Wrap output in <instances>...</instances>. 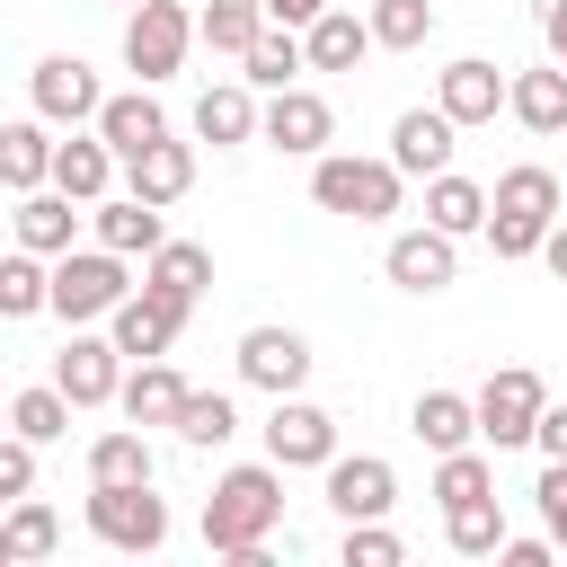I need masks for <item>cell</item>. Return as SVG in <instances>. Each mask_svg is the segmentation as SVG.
<instances>
[{"label":"cell","instance_id":"obj_1","mask_svg":"<svg viewBox=\"0 0 567 567\" xmlns=\"http://www.w3.org/2000/svg\"><path fill=\"white\" fill-rule=\"evenodd\" d=\"M284 523V461H239L213 478L204 496V549L239 558V549H266V532Z\"/></svg>","mask_w":567,"mask_h":567},{"label":"cell","instance_id":"obj_2","mask_svg":"<svg viewBox=\"0 0 567 567\" xmlns=\"http://www.w3.org/2000/svg\"><path fill=\"white\" fill-rule=\"evenodd\" d=\"M399 195H408V168H399V159H354V151H319V159H310V204H319V213L390 221Z\"/></svg>","mask_w":567,"mask_h":567},{"label":"cell","instance_id":"obj_3","mask_svg":"<svg viewBox=\"0 0 567 567\" xmlns=\"http://www.w3.org/2000/svg\"><path fill=\"white\" fill-rule=\"evenodd\" d=\"M186 44H204L186 0H133V18H124V71L133 80H151V89L177 80L186 71Z\"/></svg>","mask_w":567,"mask_h":567},{"label":"cell","instance_id":"obj_4","mask_svg":"<svg viewBox=\"0 0 567 567\" xmlns=\"http://www.w3.org/2000/svg\"><path fill=\"white\" fill-rule=\"evenodd\" d=\"M124 292H133V275H124L115 248H71V257H53V319H71V328L115 319Z\"/></svg>","mask_w":567,"mask_h":567},{"label":"cell","instance_id":"obj_5","mask_svg":"<svg viewBox=\"0 0 567 567\" xmlns=\"http://www.w3.org/2000/svg\"><path fill=\"white\" fill-rule=\"evenodd\" d=\"M89 532L106 549H124V558H151V549H168V505L151 496V478H133V487L89 478Z\"/></svg>","mask_w":567,"mask_h":567},{"label":"cell","instance_id":"obj_6","mask_svg":"<svg viewBox=\"0 0 567 567\" xmlns=\"http://www.w3.org/2000/svg\"><path fill=\"white\" fill-rule=\"evenodd\" d=\"M540 408H549V381H540L532 363H505V372L478 390V443H487V452L532 443V434H540Z\"/></svg>","mask_w":567,"mask_h":567},{"label":"cell","instance_id":"obj_7","mask_svg":"<svg viewBox=\"0 0 567 567\" xmlns=\"http://www.w3.org/2000/svg\"><path fill=\"white\" fill-rule=\"evenodd\" d=\"M27 106H35L44 124H97L106 89H97V71H89L80 53H44V62L27 71Z\"/></svg>","mask_w":567,"mask_h":567},{"label":"cell","instance_id":"obj_8","mask_svg":"<svg viewBox=\"0 0 567 567\" xmlns=\"http://www.w3.org/2000/svg\"><path fill=\"white\" fill-rule=\"evenodd\" d=\"M505 97H514V71H496L487 53H461V62H443V80H434V106H443L461 133H470V124H496Z\"/></svg>","mask_w":567,"mask_h":567},{"label":"cell","instance_id":"obj_9","mask_svg":"<svg viewBox=\"0 0 567 567\" xmlns=\"http://www.w3.org/2000/svg\"><path fill=\"white\" fill-rule=\"evenodd\" d=\"M186 310L195 301H177V292H159V284H142V292H124L115 301V319H106V337L133 354V363H151V354H168L177 346V328H186Z\"/></svg>","mask_w":567,"mask_h":567},{"label":"cell","instance_id":"obj_10","mask_svg":"<svg viewBox=\"0 0 567 567\" xmlns=\"http://www.w3.org/2000/svg\"><path fill=\"white\" fill-rule=\"evenodd\" d=\"M266 461H284V470H328V461H337V416L310 408L301 390L275 399V416H266Z\"/></svg>","mask_w":567,"mask_h":567},{"label":"cell","instance_id":"obj_11","mask_svg":"<svg viewBox=\"0 0 567 567\" xmlns=\"http://www.w3.org/2000/svg\"><path fill=\"white\" fill-rule=\"evenodd\" d=\"M257 133H266L275 151H292V159H319V151L337 142V106H328L319 89H301V80H292V89H275V97H266V124H257Z\"/></svg>","mask_w":567,"mask_h":567},{"label":"cell","instance_id":"obj_12","mask_svg":"<svg viewBox=\"0 0 567 567\" xmlns=\"http://www.w3.org/2000/svg\"><path fill=\"white\" fill-rule=\"evenodd\" d=\"M53 381H62L80 408H115V399H124V346H115V337L71 328V346L53 354Z\"/></svg>","mask_w":567,"mask_h":567},{"label":"cell","instance_id":"obj_13","mask_svg":"<svg viewBox=\"0 0 567 567\" xmlns=\"http://www.w3.org/2000/svg\"><path fill=\"white\" fill-rule=\"evenodd\" d=\"M239 381L266 390V399H292V390L310 381V346H301V328H248V337H239Z\"/></svg>","mask_w":567,"mask_h":567},{"label":"cell","instance_id":"obj_14","mask_svg":"<svg viewBox=\"0 0 567 567\" xmlns=\"http://www.w3.org/2000/svg\"><path fill=\"white\" fill-rule=\"evenodd\" d=\"M328 505H337L346 523H381V514L399 505V470H390L381 452H354V461L337 452V461H328Z\"/></svg>","mask_w":567,"mask_h":567},{"label":"cell","instance_id":"obj_15","mask_svg":"<svg viewBox=\"0 0 567 567\" xmlns=\"http://www.w3.org/2000/svg\"><path fill=\"white\" fill-rule=\"evenodd\" d=\"M381 275L399 284V292H443L452 275H461V257H452V230H399L390 248H381Z\"/></svg>","mask_w":567,"mask_h":567},{"label":"cell","instance_id":"obj_16","mask_svg":"<svg viewBox=\"0 0 567 567\" xmlns=\"http://www.w3.org/2000/svg\"><path fill=\"white\" fill-rule=\"evenodd\" d=\"M168 204H142V195H106V204H89V230H97V248H115V257H159L168 248V221H159Z\"/></svg>","mask_w":567,"mask_h":567},{"label":"cell","instance_id":"obj_17","mask_svg":"<svg viewBox=\"0 0 567 567\" xmlns=\"http://www.w3.org/2000/svg\"><path fill=\"white\" fill-rule=\"evenodd\" d=\"M452 142H461V124H452L443 106H408V115L390 124V159H399L408 177H443V168H452Z\"/></svg>","mask_w":567,"mask_h":567},{"label":"cell","instance_id":"obj_18","mask_svg":"<svg viewBox=\"0 0 567 567\" xmlns=\"http://www.w3.org/2000/svg\"><path fill=\"white\" fill-rule=\"evenodd\" d=\"M80 195H62V186H35V195H18V248H35V257H71L80 248V213H71Z\"/></svg>","mask_w":567,"mask_h":567},{"label":"cell","instance_id":"obj_19","mask_svg":"<svg viewBox=\"0 0 567 567\" xmlns=\"http://www.w3.org/2000/svg\"><path fill=\"white\" fill-rule=\"evenodd\" d=\"M186 186H195V151H186L177 133H159L151 151L124 159V195H142V204H177Z\"/></svg>","mask_w":567,"mask_h":567},{"label":"cell","instance_id":"obj_20","mask_svg":"<svg viewBox=\"0 0 567 567\" xmlns=\"http://www.w3.org/2000/svg\"><path fill=\"white\" fill-rule=\"evenodd\" d=\"M408 434L443 461V452H461V443H478V399H461V390H425L416 408H408Z\"/></svg>","mask_w":567,"mask_h":567},{"label":"cell","instance_id":"obj_21","mask_svg":"<svg viewBox=\"0 0 567 567\" xmlns=\"http://www.w3.org/2000/svg\"><path fill=\"white\" fill-rule=\"evenodd\" d=\"M301 44H310V71H354L381 35H372V18H354V9H319V18L301 27Z\"/></svg>","mask_w":567,"mask_h":567},{"label":"cell","instance_id":"obj_22","mask_svg":"<svg viewBox=\"0 0 567 567\" xmlns=\"http://www.w3.org/2000/svg\"><path fill=\"white\" fill-rule=\"evenodd\" d=\"M53 159H62V142H44V115H18V124L0 133V177H9V195L53 186Z\"/></svg>","mask_w":567,"mask_h":567},{"label":"cell","instance_id":"obj_23","mask_svg":"<svg viewBox=\"0 0 567 567\" xmlns=\"http://www.w3.org/2000/svg\"><path fill=\"white\" fill-rule=\"evenodd\" d=\"M115 168H124V159H115V142H106V133H71V142H62V159H53V186H62V195H80V204H106Z\"/></svg>","mask_w":567,"mask_h":567},{"label":"cell","instance_id":"obj_24","mask_svg":"<svg viewBox=\"0 0 567 567\" xmlns=\"http://www.w3.org/2000/svg\"><path fill=\"white\" fill-rule=\"evenodd\" d=\"M133 425H177V408H186V381H177V363L168 354H151V363H133L124 372V399H115Z\"/></svg>","mask_w":567,"mask_h":567},{"label":"cell","instance_id":"obj_25","mask_svg":"<svg viewBox=\"0 0 567 567\" xmlns=\"http://www.w3.org/2000/svg\"><path fill=\"white\" fill-rule=\"evenodd\" d=\"M62 549V514L44 496H9V523H0V567H35Z\"/></svg>","mask_w":567,"mask_h":567},{"label":"cell","instance_id":"obj_26","mask_svg":"<svg viewBox=\"0 0 567 567\" xmlns=\"http://www.w3.org/2000/svg\"><path fill=\"white\" fill-rule=\"evenodd\" d=\"M505 115L523 133H567V62H540V71H514V97Z\"/></svg>","mask_w":567,"mask_h":567},{"label":"cell","instance_id":"obj_27","mask_svg":"<svg viewBox=\"0 0 567 567\" xmlns=\"http://www.w3.org/2000/svg\"><path fill=\"white\" fill-rule=\"evenodd\" d=\"M97 133L115 142V159H133V151H151V142L168 133V115H159V97H151V80H142V89H124V97H106V106H97Z\"/></svg>","mask_w":567,"mask_h":567},{"label":"cell","instance_id":"obj_28","mask_svg":"<svg viewBox=\"0 0 567 567\" xmlns=\"http://www.w3.org/2000/svg\"><path fill=\"white\" fill-rule=\"evenodd\" d=\"M487 204H496V186H478V177H425V221L434 230H452V239H470V230H487Z\"/></svg>","mask_w":567,"mask_h":567},{"label":"cell","instance_id":"obj_29","mask_svg":"<svg viewBox=\"0 0 567 567\" xmlns=\"http://www.w3.org/2000/svg\"><path fill=\"white\" fill-rule=\"evenodd\" d=\"M257 124H266V106L248 97V80H221V89H204V97H195V133H204L213 151H221V142H248Z\"/></svg>","mask_w":567,"mask_h":567},{"label":"cell","instance_id":"obj_30","mask_svg":"<svg viewBox=\"0 0 567 567\" xmlns=\"http://www.w3.org/2000/svg\"><path fill=\"white\" fill-rule=\"evenodd\" d=\"M239 62H248L239 80L275 97V89H292V71H310V44H301V27H266V35H257V44L239 53Z\"/></svg>","mask_w":567,"mask_h":567},{"label":"cell","instance_id":"obj_31","mask_svg":"<svg viewBox=\"0 0 567 567\" xmlns=\"http://www.w3.org/2000/svg\"><path fill=\"white\" fill-rule=\"evenodd\" d=\"M443 540L461 549V558H505V505L496 496H470V505H443Z\"/></svg>","mask_w":567,"mask_h":567},{"label":"cell","instance_id":"obj_32","mask_svg":"<svg viewBox=\"0 0 567 567\" xmlns=\"http://www.w3.org/2000/svg\"><path fill=\"white\" fill-rule=\"evenodd\" d=\"M266 27H275L266 0H204V9H195V35H204L213 53H248Z\"/></svg>","mask_w":567,"mask_h":567},{"label":"cell","instance_id":"obj_33","mask_svg":"<svg viewBox=\"0 0 567 567\" xmlns=\"http://www.w3.org/2000/svg\"><path fill=\"white\" fill-rule=\"evenodd\" d=\"M35 310H53V266L35 248H18V257H0V319H35Z\"/></svg>","mask_w":567,"mask_h":567},{"label":"cell","instance_id":"obj_34","mask_svg":"<svg viewBox=\"0 0 567 567\" xmlns=\"http://www.w3.org/2000/svg\"><path fill=\"white\" fill-rule=\"evenodd\" d=\"M71 408H80V399H71L62 381L18 390V399H9V434H27V443H62V434H71Z\"/></svg>","mask_w":567,"mask_h":567},{"label":"cell","instance_id":"obj_35","mask_svg":"<svg viewBox=\"0 0 567 567\" xmlns=\"http://www.w3.org/2000/svg\"><path fill=\"white\" fill-rule=\"evenodd\" d=\"M89 478H97V487H133V478H151V443H142V425L97 434V443H89Z\"/></svg>","mask_w":567,"mask_h":567},{"label":"cell","instance_id":"obj_36","mask_svg":"<svg viewBox=\"0 0 567 567\" xmlns=\"http://www.w3.org/2000/svg\"><path fill=\"white\" fill-rule=\"evenodd\" d=\"M496 213H523V221H558V177H549L540 159L505 168V177H496Z\"/></svg>","mask_w":567,"mask_h":567},{"label":"cell","instance_id":"obj_37","mask_svg":"<svg viewBox=\"0 0 567 567\" xmlns=\"http://www.w3.org/2000/svg\"><path fill=\"white\" fill-rule=\"evenodd\" d=\"M142 284H159V292H177V301H204V284H213V248L168 239V248L151 257V275H142Z\"/></svg>","mask_w":567,"mask_h":567},{"label":"cell","instance_id":"obj_38","mask_svg":"<svg viewBox=\"0 0 567 567\" xmlns=\"http://www.w3.org/2000/svg\"><path fill=\"white\" fill-rule=\"evenodd\" d=\"M177 434H186L195 452H221V443L239 434V408H230L221 390H186V408H177Z\"/></svg>","mask_w":567,"mask_h":567},{"label":"cell","instance_id":"obj_39","mask_svg":"<svg viewBox=\"0 0 567 567\" xmlns=\"http://www.w3.org/2000/svg\"><path fill=\"white\" fill-rule=\"evenodd\" d=\"M434 496H443V505L496 496V470H487V452H470V443H461V452H443V461H434Z\"/></svg>","mask_w":567,"mask_h":567},{"label":"cell","instance_id":"obj_40","mask_svg":"<svg viewBox=\"0 0 567 567\" xmlns=\"http://www.w3.org/2000/svg\"><path fill=\"white\" fill-rule=\"evenodd\" d=\"M372 35H381L390 53H416V44L434 35V0H372Z\"/></svg>","mask_w":567,"mask_h":567},{"label":"cell","instance_id":"obj_41","mask_svg":"<svg viewBox=\"0 0 567 567\" xmlns=\"http://www.w3.org/2000/svg\"><path fill=\"white\" fill-rule=\"evenodd\" d=\"M540 239H549V221H523V213H496L487 204V248L514 266V257H540Z\"/></svg>","mask_w":567,"mask_h":567},{"label":"cell","instance_id":"obj_42","mask_svg":"<svg viewBox=\"0 0 567 567\" xmlns=\"http://www.w3.org/2000/svg\"><path fill=\"white\" fill-rule=\"evenodd\" d=\"M399 558H408L399 532H381V523H346V567H399Z\"/></svg>","mask_w":567,"mask_h":567},{"label":"cell","instance_id":"obj_43","mask_svg":"<svg viewBox=\"0 0 567 567\" xmlns=\"http://www.w3.org/2000/svg\"><path fill=\"white\" fill-rule=\"evenodd\" d=\"M27 487H35V443L9 434V443H0V496H27Z\"/></svg>","mask_w":567,"mask_h":567},{"label":"cell","instance_id":"obj_44","mask_svg":"<svg viewBox=\"0 0 567 567\" xmlns=\"http://www.w3.org/2000/svg\"><path fill=\"white\" fill-rule=\"evenodd\" d=\"M532 496H540V523H549V532H558V549H567V461H549Z\"/></svg>","mask_w":567,"mask_h":567},{"label":"cell","instance_id":"obj_45","mask_svg":"<svg viewBox=\"0 0 567 567\" xmlns=\"http://www.w3.org/2000/svg\"><path fill=\"white\" fill-rule=\"evenodd\" d=\"M505 567H558V532L549 540H505Z\"/></svg>","mask_w":567,"mask_h":567},{"label":"cell","instance_id":"obj_46","mask_svg":"<svg viewBox=\"0 0 567 567\" xmlns=\"http://www.w3.org/2000/svg\"><path fill=\"white\" fill-rule=\"evenodd\" d=\"M549 461H567V408H540V434H532Z\"/></svg>","mask_w":567,"mask_h":567},{"label":"cell","instance_id":"obj_47","mask_svg":"<svg viewBox=\"0 0 567 567\" xmlns=\"http://www.w3.org/2000/svg\"><path fill=\"white\" fill-rule=\"evenodd\" d=\"M319 9H337V0H266V18H275V27H310Z\"/></svg>","mask_w":567,"mask_h":567},{"label":"cell","instance_id":"obj_48","mask_svg":"<svg viewBox=\"0 0 567 567\" xmlns=\"http://www.w3.org/2000/svg\"><path fill=\"white\" fill-rule=\"evenodd\" d=\"M540 35H549V62H567V0L540 9Z\"/></svg>","mask_w":567,"mask_h":567},{"label":"cell","instance_id":"obj_49","mask_svg":"<svg viewBox=\"0 0 567 567\" xmlns=\"http://www.w3.org/2000/svg\"><path fill=\"white\" fill-rule=\"evenodd\" d=\"M540 257H549V275L567 284V221H549V239H540Z\"/></svg>","mask_w":567,"mask_h":567}]
</instances>
